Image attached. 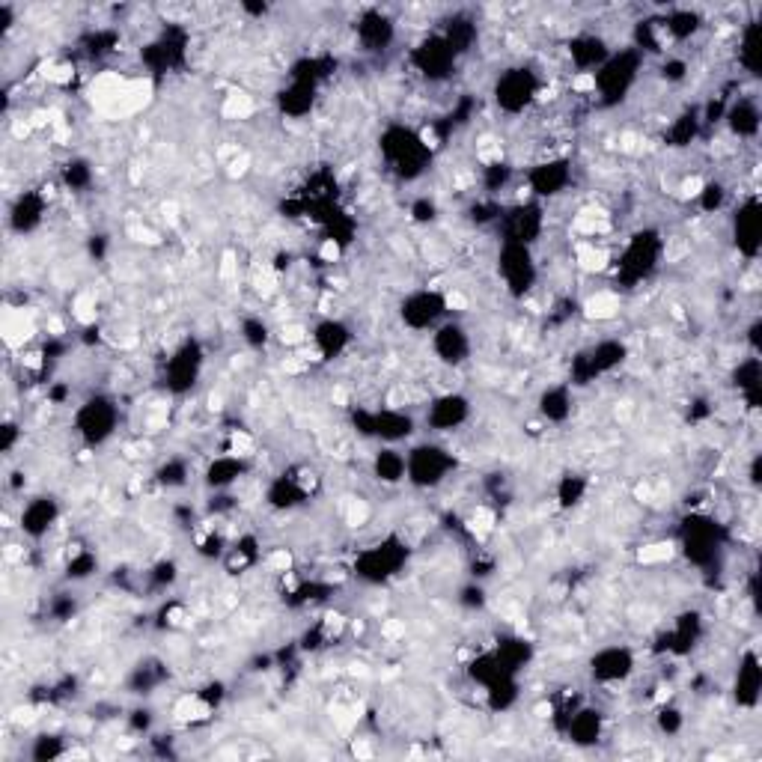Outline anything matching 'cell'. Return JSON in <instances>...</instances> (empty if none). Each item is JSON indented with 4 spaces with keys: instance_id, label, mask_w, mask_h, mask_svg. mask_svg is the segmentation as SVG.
<instances>
[{
    "instance_id": "obj_1",
    "label": "cell",
    "mask_w": 762,
    "mask_h": 762,
    "mask_svg": "<svg viewBox=\"0 0 762 762\" xmlns=\"http://www.w3.org/2000/svg\"><path fill=\"white\" fill-rule=\"evenodd\" d=\"M381 155L387 161V167L411 182V179H420L432 161V143L408 126H387L384 134H381Z\"/></svg>"
},
{
    "instance_id": "obj_2",
    "label": "cell",
    "mask_w": 762,
    "mask_h": 762,
    "mask_svg": "<svg viewBox=\"0 0 762 762\" xmlns=\"http://www.w3.org/2000/svg\"><path fill=\"white\" fill-rule=\"evenodd\" d=\"M640 66H643V54L635 48L611 51V57L590 75V87L599 96V102L608 108L620 105L637 84Z\"/></svg>"
},
{
    "instance_id": "obj_3",
    "label": "cell",
    "mask_w": 762,
    "mask_h": 762,
    "mask_svg": "<svg viewBox=\"0 0 762 762\" xmlns=\"http://www.w3.org/2000/svg\"><path fill=\"white\" fill-rule=\"evenodd\" d=\"M456 471V456L438 444H414L405 453V480L414 489H438Z\"/></svg>"
},
{
    "instance_id": "obj_4",
    "label": "cell",
    "mask_w": 762,
    "mask_h": 762,
    "mask_svg": "<svg viewBox=\"0 0 762 762\" xmlns=\"http://www.w3.org/2000/svg\"><path fill=\"white\" fill-rule=\"evenodd\" d=\"M120 423V408L111 396H90L78 411H75V432L81 435L84 444L99 447L114 438Z\"/></svg>"
},
{
    "instance_id": "obj_5",
    "label": "cell",
    "mask_w": 762,
    "mask_h": 762,
    "mask_svg": "<svg viewBox=\"0 0 762 762\" xmlns=\"http://www.w3.org/2000/svg\"><path fill=\"white\" fill-rule=\"evenodd\" d=\"M664 254V242L655 230H640L629 239V245L623 248L620 254V262H617V277L626 283V286H635L640 280H646L658 259Z\"/></svg>"
},
{
    "instance_id": "obj_6",
    "label": "cell",
    "mask_w": 762,
    "mask_h": 762,
    "mask_svg": "<svg viewBox=\"0 0 762 762\" xmlns=\"http://www.w3.org/2000/svg\"><path fill=\"white\" fill-rule=\"evenodd\" d=\"M405 560H408V545L390 536V539H384L379 545H373V548L358 554L355 575L364 578L367 584H384V581L399 575Z\"/></svg>"
},
{
    "instance_id": "obj_7",
    "label": "cell",
    "mask_w": 762,
    "mask_h": 762,
    "mask_svg": "<svg viewBox=\"0 0 762 762\" xmlns=\"http://www.w3.org/2000/svg\"><path fill=\"white\" fill-rule=\"evenodd\" d=\"M498 274L504 280L509 295L524 298L539 277L533 248L530 245H518V242H501V254H498Z\"/></svg>"
},
{
    "instance_id": "obj_8",
    "label": "cell",
    "mask_w": 762,
    "mask_h": 762,
    "mask_svg": "<svg viewBox=\"0 0 762 762\" xmlns=\"http://www.w3.org/2000/svg\"><path fill=\"white\" fill-rule=\"evenodd\" d=\"M539 96V78L527 66H515L498 75L495 81V102L504 114H524Z\"/></svg>"
},
{
    "instance_id": "obj_9",
    "label": "cell",
    "mask_w": 762,
    "mask_h": 762,
    "mask_svg": "<svg viewBox=\"0 0 762 762\" xmlns=\"http://www.w3.org/2000/svg\"><path fill=\"white\" fill-rule=\"evenodd\" d=\"M450 310V298L438 289H417L411 292L402 307H399V316L402 322L411 328V331H435L444 316Z\"/></svg>"
},
{
    "instance_id": "obj_10",
    "label": "cell",
    "mask_w": 762,
    "mask_h": 762,
    "mask_svg": "<svg viewBox=\"0 0 762 762\" xmlns=\"http://www.w3.org/2000/svg\"><path fill=\"white\" fill-rule=\"evenodd\" d=\"M355 426L361 435L367 438H379L384 444H399L405 438L414 435V420L411 414L399 411V408H379V411H358Z\"/></svg>"
},
{
    "instance_id": "obj_11",
    "label": "cell",
    "mask_w": 762,
    "mask_h": 762,
    "mask_svg": "<svg viewBox=\"0 0 762 762\" xmlns=\"http://www.w3.org/2000/svg\"><path fill=\"white\" fill-rule=\"evenodd\" d=\"M626 358H629V349H626L623 340H602L593 349L578 355V361L572 367V379H575V384H587V381L599 379V376H608Z\"/></svg>"
},
{
    "instance_id": "obj_12",
    "label": "cell",
    "mask_w": 762,
    "mask_h": 762,
    "mask_svg": "<svg viewBox=\"0 0 762 762\" xmlns=\"http://www.w3.org/2000/svg\"><path fill=\"white\" fill-rule=\"evenodd\" d=\"M456 60H459L456 51L447 45V39H444L441 33L426 36V39L414 48V54H411L414 69H417L420 75H426L429 81H444V78H450L453 69H456Z\"/></svg>"
},
{
    "instance_id": "obj_13",
    "label": "cell",
    "mask_w": 762,
    "mask_h": 762,
    "mask_svg": "<svg viewBox=\"0 0 762 762\" xmlns=\"http://www.w3.org/2000/svg\"><path fill=\"white\" fill-rule=\"evenodd\" d=\"M501 230H504V242H518V245H530L542 236L545 230V212L539 203H518L501 215Z\"/></svg>"
},
{
    "instance_id": "obj_14",
    "label": "cell",
    "mask_w": 762,
    "mask_h": 762,
    "mask_svg": "<svg viewBox=\"0 0 762 762\" xmlns=\"http://www.w3.org/2000/svg\"><path fill=\"white\" fill-rule=\"evenodd\" d=\"M200 373H203V349L194 340H185L167 358V367H164V379H167V387L173 393L191 390L197 384V379H200Z\"/></svg>"
},
{
    "instance_id": "obj_15",
    "label": "cell",
    "mask_w": 762,
    "mask_h": 762,
    "mask_svg": "<svg viewBox=\"0 0 762 762\" xmlns=\"http://www.w3.org/2000/svg\"><path fill=\"white\" fill-rule=\"evenodd\" d=\"M569 182H572V161L569 158H548V161L530 167V173H527V188L539 200L560 197L569 188Z\"/></svg>"
},
{
    "instance_id": "obj_16",
    "label": "cell",
    "mask_w": 762,
    "mask_h": 762,
    "mask_svg": "<svg viewBox=\"0 0 762 762\" xmlns=\"http://www.w3.org/2000/svg\"><path fill=\"white\" fill-rule=\"evenodd\" d=\"M682 548L691 563L697 566L712 563L718 554V527L703 515H691L682 527Z\"/></svg>"
},
{
    "instance_id": "obj_17",
    "label": "cell",
    "mask_w": 762,
    "mask_h": 762,
    "mask_svg": "<svg viewBox=\"0 0 762 762\" xmlns=\"http://www.w3.org/2000/svg\"><path fill=\"white\" fill-rule=\"evenodd\" d=\"M590 673L596 682L602 685H614V682H626L635 673V652L629 646H605L593 655L590 661Z\"/></svg>"
},
{
    "instance_id": "obj_18",
    "label": "cell",
    "mask_w": 762,
    "mask_h": 762,
    "mask_svg": "<svg viewBox=\"0 0 762 762\" xmlns=\"http://www.w3.org/2000/svg\"><path fill=\"white\" fill-rule=\"evenodd\" d=\"M432 352L438 355L441 364L459 367L471 355V337H468V331L459 322H441L432 331Z\"/></svg>"
},
{
    "instance_id": "obj_19",
    "label": "cell",
    "mask_w": 762,
    "mask_h": 762,
    "mask_svg": "<svg viewBox=\"0 0 762 762\" xmlns=\"http://www.w3.org/2000/svg\"><path fill=\"white\" fill-rule=\"evenodd\" d=\"M468 417H471V399L462 393H444V396L432 399V405L426 411V426L432 432H453Z\"/></svg>"
},
{
    "instance_id": "obj_20",
    "label": "cell",
    "mask_w": 762,
    "mask_h": 762,
    "mask_svg": "<svg viewBox=\"0 0 762 762\" xmlns=\"http://www.w3.org/2000/svg\"><path fill=\"white\" fill-rule=\"evenodd\" d=\"M733 236H736V248L745 259H757L760 254V236H762V215L760 200L751 197L736 209L733 218Z\"/></svg>"
},
{
    "instance_id": "obj_21",
    "label": "cell",
    "mask_w": 762,
    "mask_h": 762,
    "mask_svg": "<svg viewBox=\"0 0 762 762\" xmlns=\"http://www.w3.org/2000/svg\"><path fill=\"white\" fill-rule=\"evenodd\" d=\"M60 518V504L57 498L51 495H39V498H30L24 507H21V515H18V527L27 539H42L51 533V527L57 524Z\"/></svg>"
},
{
    "instance_id": "obj_22",
    "label": "cell",
    "mask_w": 762,
    "mask_h": 762,
    "mask_svg": "<svg viewBox=\"0 0 762 762\" xmlns=\"http://www.w3.org/2000/svg\"><path fill=\"white\" fill-rule=\"evenodd\" d=\"M355 30H358L361 48L370 51V54L387 51V48L393 45V39H396V24H393V18L384 15L381 9H367V12L358 18Z\"/></svg>"
},
{
    "instance_id": "obj_23",
    "label": "cell",
    "mask_w": 762,
    "mask_h": 762,
    "mask_svg": "<svg viewBox=\"0 0 762 762\" xmlns=\"http://www.w3.org/2000/svg\"><path fill=\"white\" fill-rule=\"evenodd\" d=\"M313 489V474L307 471H292V474H280L271 486H268V504L274 509H295L310 498Z\"/></svg>"
},
{
    "instance_id": "obj_24",
    "label": "cell",
    "mask_w": 762,
    "mask_h": 762,
    "mask_svg": "<svg viewBox=\"0 0 762 762\" xmlns=\"http://www.w3.org/2000/svg\"><path fill=\"white\" fill-rule=\"evenodd\" d=\"M45 206H48V203H45V197H42L39 191H21V194L12 200L9 215H6L9 230L18 233V236L33 233V230L42 224V218H45Z\"/></svg>"
},
{
    "instance_id": "obj_25",
    "label": "cell",
    "mask_w": 762,
    "mask_h": 762,
    "mask_svg": "<svg viewBox=\"0 0 762 762\" xmlns=\"http://www.w3.org/2000/svg\"><path fill=\"white\" fill-rule=\"evenodd\" d=\"M611 57V48L596 33H581L569 42V60L581 75H593L605 60Z\"/></svg>"
},
{
    "instance_id": "obj_26",
    "label": "cell",
    "mask_w": 762,
    "mask_h": 762,
    "mask_svg": "<svg viewBox=\"0 0 762 762\" xmlns=\"http://www.w3.org/2000/svg\"><path fill=\"white\" fill-rule=\"evenodd\" d=\"M349 343H352V331H349V325L340 322V319H322V322L313 328V346H316V352H319L322 361L340 358V355L349 349Z\"/></svg>"
},
{
    "instance_id": "obj_27",
    "label": "cell",
    "mask_w": 762,
    "mask_h": 762,
    "mask_svg": "<svg viewBox=\"0 0 762 762\" xmlns=\"http://www.w3.org/2000/svg\"><path fill=\"white\" fill-rule=\"evenodd\" d=\"M566 736L587 748V745H596L602 739V712L593 709V706H578L572 709V715L566 718Z\"/></svg>"
},
{
    "instance_id": "obj_28",
    "label": "cell",
    "mask_w": 762,
    "mask_h": 762,
    "mask_svg": "<svg viewBox=\"0 0 762 762\" xmlns=\"http://www.w3.org/2000/svg\"><path fill=\"white\" fill-rule=\"evenodd\" d=\"M760 691H762V670H760V658L754 652L745 655L742 667H739V676H736V703L745 706V709H754L760 703Z\"/></svg>"
},
{
    "instance_id": "obj_29",
    "label": "cell",
    "mask_w": 762,
    "mask_h": 762,
    "mask_svg": "<svg viewBox=\"0 0 762 762\" xmlns=\"http://www.w3.org/2000/svg\"><path fill=\"white\" fill-rule=\"evenodd\" d=\"M661 30L673 42H688V39H694L703 30V15L697 9H691V6L673 9L670 15L661 18Z\"/></svg>"
},
{
    "instance_id": "obj_30",
    "label": "cell",
    "mask_w": 762,
    "mask_h": 762,
    "mask_svg": "<svg viewBox=\"0 0 762 762\" xmlns=\"http://www.w3.org/2000/svg\"><path fill=\"white\" fill-rule=\"evenodd\" d=\"M572 405H575V399L566 384H551L539 396V414L548 423H566L572 417Z\"/></svg>"
},
{
    "instance_id": "obj_31",
    "label": "cell",
    "mask_w": 762,
    "mask_h": 762,
    "mask_svg": "<svg viewBox=\"0 0 762 762\" xmlns=\"http://www.w3.org/2000/svg\"><path fill=\"white\" fill-rule=\"evenodd\" d=\"M724 120L736 137H757L760 134V108L754 99H739L724 111Z\"/></svg>"
},
{
    "instance_id": "obj_32",
    "label": "cell",
    "mask_w": 762,
    "mask_h": 762,
    "mask_svg": "<svg viewBox=\"0 0 762 762\" xmlns=\"http://www.w3.org/2000/svg\"><path fill=\"white\" fill-rule=\"evenodd\" d=\"M245 459L242 456H218L209 468H206V486L215 492H227L242 474H245Z\"/></svg>"
},
{
    "instance_id": "obj_33",
    "label": "cell",
    "mask_w": 762,
    "mask_h": 762,
    "mask_svg": "<svg viewBox=\"0 0 762 762\" xmlns=\"http://www.w3.org/2000/svg\"><path fill=\"white\" fill-rule=\"evenodd\" d=\"M373 474L384 486H399L405 480V453L396 450L393 444L381 447L373 456Z\"/></svg>"
},
{
    "instance_id": "obj_34",
    "label": "cell",
    "mask_w": 762,
    "mask_h": 762,
    "mask_svg": "<svg viewBox=\"0 0 762 762\" xmlns=\"http://www.w3.org/2000/svg\"><path fill=\"white\" fill-rule=\"evenodd\" d=\"M313 102H316V84H307V81H292L283 93H280V111L289 114V117H304L313 111Z\"/></svg>"
},
{
    "instance_id": "obj_35",
    "label": "cell",
    "mask_w": 762,
    "mask_h": 762,
    "mask_svg": "<svg viewBox=\"0 0 762 762\" xmlns=\"http://www.w3.org/2000/svg\"><path fill=\"white\" fill-rule=\"evenodd\" d=\"M441 36H444L447 45L456 51V57H462V54H468V51L474 48V42H477V24H474L471 18H453Z\"/></svg>"
},
{
    "instance_id": "obj_36",
    "label": "cell",
    "mask_w": 762,
    "mask_h": 762,
    "mask_svg": "<svg viewBox=\"0 0 762 762\" xmlns=\"http://www.w3.org/2000/svg\"><path fill=\"white\" fill-rule=\"evenodd\" d=\"M760 45H762V33L760 24L751 21L745 30H742V39H739V63L745 66V72L757 75L760 69Z\"/></svg>"
},
{
    "instance_id": "obj_37",
    "label": "cell",
    "mask_w": 762,
    "mask_h": 762,
    "mask_svg": "<svg viewBox=\"0 0 762 762\" xmlns=\"http://www.w3.org/2000/svg\"><path fill=\"white\" fill-rule=\"evenodd\" d=\"M587 480L584 477H578V474H566L563 480H560V486H557V504L563 509H572L578 507L581 501H584V495H587Z\"/></svg>"
},
{
    "instance_id": "obj_38",
    "label": "cell",
    "mask_w": 762,
    "mask_h": 762,
    "mask_svg": "<svg viewBox=\"0 0 762 762\" xmlns=\"http://www.w3.org/2000/svg\"><path fill=\"white\" fill-rule=\"evenodd\" d=\"M96 569H99L96 554L78 548V551H72V557H69V563H66V578H69V581H87Z\"/></svg>"
},
{
    "instance_id": "obj_39",
    "label": "cell",
    "mask_w": 762,
    "mask_h": 762,
    "mask_svg": "<svg viewBox=\"0 0 762 762\" xmlns=\"http://www.w3.org/2000/svg\"><path fill=\"white\" fill-rule=\"evenodd\" d=\"M158 483L164 486V489H182L185 483H188V477H191V471H188V465L182 462V459H167L161 468H158Z\"/></svg>"
},
{
    "instance_id": "obj_40",
    "label": "cell",
    "mask_w": 762,
    "mask_h": 762,
    "mask_svg": "<svg viewBox=\"0 0 762 762\" xmlns=\"http://www.w3.org/2000/svg\"><path fill=\"white\" fill-rule=\"evenodd\" d=\"M63 182H66V188H72V191H84V188L93 182V167H90V161H84V158L69 161V164L63 167Z\"/></svg>"
},
{
    "instance_id": "obj_41",
    "label": "cell",
    "mask_w": 762,
    "mask_h": 762,
    "mask_svg": "<svg viewBox=\"0 0 762 762\" xmlns=\"http://www.w3.org/2000/svg\"><path fill=\"white\" fill-rule=\"evenodd\" d=\"M697 128H700V114H682L679 120H673L670 126V143L673 146H688L694 137H697Z\"/></svg>"
},
{
    "instance_id": "obj_42",
    "label": "cell",
    "mask_w": 762,
    "mask_h": 762,
    "mask_svg": "<svg viewBox=\"0 0 762 762\" xmlns=\"http://www.w3.org/2000/svg\"><path fill=\"white\" fill-rule=\"evenodd\" d=\"M33 760L45 762V760H57V757H63L66 754V742L60 739V736H39L36 742H33Z\"/></svg>"
},
{
    "instance_id": "obj_43",
    "label": "cell",
    "mask_w": 762,
    "mask_h": 762,
    "mask_svg": "<svg viewBox=\"0 0 762 762\" xmlns=\"http://www.w3.org/2000/svg\"><path fill=\"white\" fill-rule=\"evenodd\" d=\"M697 200L706 212H718L727 200V188L721 182H703L700 191H697Z\"/></svg>"
},
{
    "instance_id": "obj_44",
    "label": "cell",
    "mask_w": 762,
    "mask_h": 762,
    "mask_svg": "<svg viewBox=\"0 0 762 762\" xmlns=\"http://www.w3.org/2000/svg\"><path fill=\"white\" fill-rule=\"evenodd\" d=\"M509 179H512V167L504 164V161H495V164H489V167H486L483 185H486V191H489V194H498L501 188H507Z\"/></svg>"
},
{
    "instance_id": "obj_45",
    "label": "cell",
    "mask_w": 762,
    "mask_h": 762,
    "mask_svg": "<svg viewBox=\"0 0 762 762\" xmlns=\"http://www.w3.org/2000/svg\"><path fill=\"white\" fill-rule=\"evenodd\" d=\"M268 337H271V334H268V325H265L262 319H254V316H251V319L242 322V340H245L251 349H265V346H268Z\"/></svg>"
},
{
    "instance_id": "obj_46",
    "label": "cell",
    "mask_w": 762,
    "mask_h": 762,
    "mask_svg": "<svg viewBox=\"0 0 762 762\" xmlns=\"http://www.w3.org/2000/svg\"><path fill=\"white\" fill-rule=\"evenodd\" d=\"M176 578H179V569H176L173 560H161V563H155V566L149 569V581H152V587H158V590H167Z\"/></svg>"
},
{
    "instance_id": "obj_47",
    "label": "cell",
    "mask_w": 762,
    "mask_h": 762,
    "mask_svg": "<svg viewBox=\"0 0 762 762\" xmlns=\"http://www.w3.org/2000/svg\"><path fill=\"white\" fill-rule=\"evenodd\" d=\"M658 730L667 733V736H676V733L682 730V712L673 709V706H664V709L658 712Z\"/></svg>"
},
{
    "instance_id": "obj_48",
    "label": "cell",
    "mask_w": 762,
    "mask_h": 762,
    "mask_svg": "<svg viewBox=\"0 0 762 762\" xmlns=\"http://www.w3.org/2000/svg\"><path fill=\"white\" fill-rule=\"evenodd\" d=\"M411 215H414V221H420V224H429V221H435V215H438V206H435L429 197H423V200H417V203L411 206Z\"/></svg>"
},
{
    "instance_id": "obj_49",
    "label": "cell",
    "mask_w": 762,
    "mask_h": 762,
    "mask_svg": "<svg viewBox=\"0 0 762 762\" xmlns=\"http://www.w3.org/2000/svg\"><path fill=\"white\" fill-rule=\"evenodd\" d=\"M661 72H664V78H667V81H682V78H685V72H688V63H685L682 57H670V60H664Z\"/></svg>"
},
{
    "instance_id": "obj_50",
    "label": "cell",
    "mask_w": 762,
    "mask_h": 762,
    "mask_svg": "<svg viewBox=\"0 0 762 762\" xmlns=\"http://www.w3.org/2000/svg\"><path fill=\"white\" fill-rule=\"evenodd\" d=\"M15 441H18V426L12 420H6L3 429H0V450H3V456H9L15 450Z\"/></svg>"
},
{
    "instance_id": "obj_51",
    "label": "cell",
    "mask_w": 762,
    "mask_h": 762,
    "mask_svg": "<svg viewBox=\"0 0 762 762\" xmlns=\"http://www.w3.org/2000/svg\"><path fill=\"white\" fill-rule=\"evenodd\" d=\"M462 605H468V608H483V605H486L483 587H477V584L465 587V590H462Z\"/></svg>"
}]
</instances>
